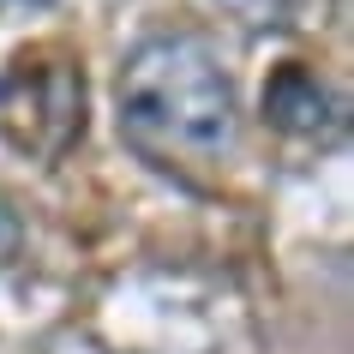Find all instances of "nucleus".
Returning a JSON list of instances; mask_svg holds the SVG:
<instances>
[{"label":"nucleus","mask_w":354,"mask_h":354,"mask_svg":"<svg viewBox=\"0 0 354 354\" xmlns=\"http://www.w3.org/2000/svg\"><path fill=\"white\" fill-rule=\"evenodd\" d=\"M114 120L132 156L174 180H210L241 156V91L198 30H150L120 55Z\"/></svg>","instance_id":"1"},{"label":"nucleus","mask_w":354,"mask_h":354,"mask_svg":"<svg viewBox=\"0 0 354 354\" xmlns=\"http://www.w3.org/2000/svg\"><path fill=\"white\" fill-rule=\"evenodd\" d=\"M84 138V66L66 48H30L0 66V145L60 162Z\"/></svg>","instance_id":"2"},{"label":"nucleus","mask_w":354,"mask_h":354,"mask_svg":"<svg viewBox=\"0 0 354 354\" xmlns=\"http://www.w3.org/2000/svg\"><path fill=\"white\" fill-rule=\"evenodd\" d=\"M264 127L282 132V138H295V145H336L342 127H348V109H342V96L313 73V66H277L270 84H264Z\"/></svg>","instance_id":"3"},{"label":"nucleus","mask_w":354,"mask_h":354,"mask_svg":"<svg viewBox=\"0 0 354 354\" xmlns=\"http://www.w3.org/2000/svg\"><path fill=\"white\" fill-rule=\"evenodd\" d=\"M210 6H216L223 19H234L241 30H252V37H259V30H282L288 12H295V0H210Z\"/></svg>","instance_id":"4"},{"label":"nucleus","mask_w":354,"mask_h":354,"mask_svg":"<svg viewBox=\"0 0 354 354\" xmlns=\"http://www.w3.org/2000/svg\"><path fill=\"white\" fill-rule=\"evenodd\" d=\"M19 252H24V216H19V205L0 192V270H12Z\"/></svg>","instance_id":"5"},{"label":"nucleus","mask_w":354,"mask_h":354,"mask_svg":"<svg viewBox=\"0 0 354 354\" xmlns=\"http://www.w3.org/2000/svg\"><path fill=\"white\" fill-rule=\"evenodd\" d=\"M30 6H48V0H0V12H30Z\"/></svg>","instance_id":"6"}]
</instances>
